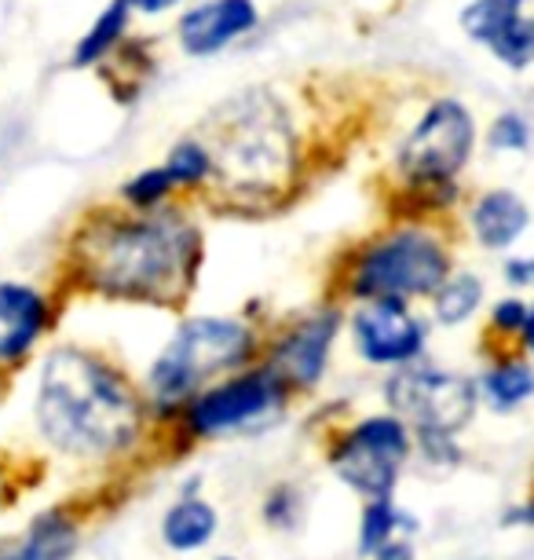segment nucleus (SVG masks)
<instances>
[{"mask_svg":"<svg viewBox=\"0 0 534 560\" xmlns=\"http://www.w3.org/2000/svg\"><path fill=\"white\" fill-rule=\"evenodd\" d=\"M520 341H523V348H527V355H534V304L527 308V323H523Z\"/></svg>","mask_w":534,"mask_h":560,"instance_id":"nucleus-29","label":"nucleus"},{"mask_svg":"<svg viewBox=\"0 0 534 560\" xmlns=\"http://www.w3.org/2000/svg\"><path fill=\"white\" fill-rule=\"evenodd\" d=\"M180 195L169 176L165 165H146L140 168L135 176H129L124 184L118 187V202L129 206V209H158V206H169L173 198Z\"/></svg>","mask_w":534,"mask_h":560,"instance_id":"nucleus-24","label":"nucleus"},{"mask_svg":"<svg viewBox=\"0 0 534 560\" xmlns=\"http://www.w3.org/2000/svg\"><path fill=\"white\" fill-rule=\"evenodd\" d=\"M527 301L520 298H506L490 308V330L501 334V337H520L523 334V323H527Z\"/></svg>","mask_w":534,"mask_h":560,"instance_id":"nucleus-26","label":"nucleus"},{"mask_svg":"<svg viewBox=\"0 0 534 560\" xmlns=\"http://www.w3.org/2000/svg\"><path fill=\"white\" fill-rule=\"evenodd\" d=\"M260 26L257 0H198L176 19V40L183 56L209 59L219 56Z\"/></svg>","mask_w":534,"mask_h":560,"instance_id":"nucleus-12","label":"nucleus"},{"mask_svg":"<svg viewBox=\"0 0 534 560\" xmlns=\"http://www.w3.org/2000/svg\"><path fill=\"white\" fill-rule=\"evenodd\" d=\"M352 337L370 366H411L425 352V323L406 301H363L352 315Z\"/></svg>","mask_w":534,"mask_h":560,"instance_id":"nucleus-11","label":"nucleus"},{"mask_svg":"<svg viewBox=\"0 0 534 560\" xmlns=\"http://www.w3.org/2000/svg\"><path fill=\"white\" fill-rule=\"evenodd\" d=\"M213 154L209 198L235 217H264L286 206L304 176V136L275 89L227 96L198 132Z\"/></svg>","mask_w":534,"mask_h":560,"instance_id":"nucleus-2","label":"nucleus"},{"mask_svg":"<svg viewBox=\"0 0 534 560\" xmlns=\"http://www.w3.org/2000/svg\"><path fill=\"white\" fill-rule=\"evenodd\" d=\"M506 282H512V287H534V257L506 260Z\"/></svg>","mask_w":534,"mask_h":560,"instance_id":"nucleus-27","label":"nucleus"},{"mask_svg":"<svg viewBox=\"0 0 534 560\" xmlns=\"http://www.w3.org/2000/svg\"><path fill=\"white\" fill-rule=\"evenodd\" d=\"M224 560H232V557H224Z\"/></svg>","mask_w":534,"mask_h":560,"instance_id":"nucleus-30","label":"nucleus"},{"mask_svg":"<svg viewBox=\"0 0 534 560\" xmlns=\"http://www.w3.org/2000/svg\"><path fill=\"white\" fill-rule=\"evenodd\" d=\"M78 546V527L62 513H45L23 535L0 546V560H67Z\"/></svg>","mask_w":534,"mask_h":560,"instance_id":"nucleus-16","label":"nucleus"},{"mask_svg":"<svg viewBox=\"0 0 534 560\" xmlns=\"http://www.w3.org/2000/svg\"><path fill=\"white\" fill-rule=\"evenodd\" d=\"M476 118L458 96H436L395 147L400 187L458 184L476 151Z\"/></svg>","mask_w":534,"mask_h":560,"instance_id":"nucleus-6","label":"nucleus"},{"mask_svg":"<svg viewBox=\"0 0 534 560\" xmlns=\"http://www.w3.org/2000/svg\"><path fill=\"white\" fill-rule=\"evenodd\" d=\"M56 308L34 282L0 279V370L23 366L51 330Z\"/></svg>","mask_w":534,"mask_h":560,"instance_id":"nucleus-14","label":"nucleus"},{"mask_svg":"<svg viewBox=\"0 0 534 560\" xmlns=\"http://www.w3.org/2000/svg\"><path fill=\"white\" fill-rule=\"evenodd\" d=\"M216 532V513L202 499H183L165 513L162 535L173 549H198Z\"/></svg>","mask_w":534,"mask_h":560,"instance_id":"nucleus-22","label":"nucleus"},{"mask_svg":"<svg viewBox=\"0 0 534 560\" xmlns=\"http://www.w3.org/2000/svg\"><path fill=\"white\" fill-rule=\"evenodd\" d=\"M257 355V334L238 319L198 315L162 348L146 374V393L158 410H183L219 374L242 370Z\"/></svg>","mask_w":534,"mask_h":560,"instance_id":"nucleus-5","label":"nucleus"},{"mask_svg":"<svg viewBox=\"0 0 534 560\" xmlns=\"http://www.w3.org/2000/svg\"><path fill=\"white\" fill-rule=\"evenodd\" d=\"M484 304V282L473 271H450L443 287L432 293V315L443 326H462Z\"/></svg>","mask_w":534,"mask_h":560,"instance_id":"nucleus-21","label":"nucleus"},{"mask_svg":"<svg viewBox=\"0 0 534 560\" xmlns=\"http://www.w3.org/2000/svg\"><path fill=\"white\" fill-rule=\"evenodd\" d=\"M487 147L495 154H523L534 143V125L527 114L520 110H501L495 121L487 125Z\"/></svg>","mask_w":534,"mask_h":560,"instance_id":"nucleus-25","label":"nucleus"},{"mask_svg":"<svg viewBox=\"0 0 534 560\" xmlns=\"http://www.w3.org/2000/svg\"><path fill=\"white\" fill-rule=\"evenodd\" d=\"M341 330V312L337 308H319L304 315L297 326H289L278 337V345L271 348V370L286 382V388H311L319 385V377L327 374L330 348L337 341Z\"/></svg>","mask_w":534,"mask_h":560,"instance_id":"nucleus-13","label":"nucleus"},{"mask_svg":"<svg viewBox=\"0 0 534 560\" xmlns=\"http://www.w3.org/2000/svg\"><path fill=\"white\" fill-rule=\"evenodd\" d=\"M406 458H411V429L403 425V418L381 415L344 432L330 454V465L348 488L370 499H389Z\"/></svg>","mask_w":534,"mask_h":560,"instance_id":"nucleus-9","label":"nucleus"},{"mask_svg":"<svg viewBox=\"0 0 534 560\" xmlns=\"http://www.w3.org/2000/svg\"><path fill=\"white\" fill-rule=\"evenodd\" d=\"M99 70H103V78H107V84H110L114 100L132 103L135 96H140L143 81L151 78V70H154L146 37H124L121 45L99 62Z\"/></svg>","mask_w":534,"mask_h":560,"instance_id":"nucleus-19","label":"nucleus"},{"mask_svg":"<svg viewBox=\"0 0 534 560\" xmlns=\"http://www.w3.org/2000/svg\"><path fill=\"white\" fill-rule=\"evenodd\" d=\"M389 404L400 418L414 421L417 436L432 454L450 447V436L476 415V385L462 374L439 366H400L389 382Z\"/></svg>","mask_w":534,"mask_h":560,"instance_id":"nucleus-7","label":"nucleus"},{"mask_svg":"<svg viewBox=\"0 0 534 560\" xmlns=\"http://www.w3.org/2000/svg\"><path fill=\"white\" fill-rule=\"evenodd\" d=\"M162 165L169 168L180 195L209 191V184H213V154H209L202 136H183V140H176Z\"/></svg>","mask_w":534,"mask_h":560,"instance_id":"nucleus-20","label":"nucleus"},{"mask_svg":"<svg viewBox=\"0 0 534 560\" xmlns=\"http://www.w3.org/2000/svg\"><path fill=\"white\" fill-rule=\"evenodd\" d=\"M468 231L487 253H506L527 235L531 206L512 187H490L468 206Z\"/></svg>","mask_w":534,"mask_h":560,"instance_id":"nucleus-15","label":"nucleus"},{"mask_svg":"<svg viewBox=\"0 0 534 560\" xmlns=\"http://www.w3.org/2000/svg\"><path fill=\"white\" fill-rule=\"evenodd\" d=\"M37 429L73 458H110L143 432V396L107 355L81 345L51 348L37 374Z\"/></svg>","mask_w":534,"mask_h":560,"instance_id":"nucleus-3","label":"nucleus"},{"mask_svg":"<svg viewBox=\"0 0 534 560\" xmlns=\"http://www.w3.org/2000/svg\"><path fill=\"white\" fill-rule=\"evenodd\" d=\"M132 8L129 0H110L103 12L92 19V26L73 40V51H70V67L73 70H96L103 59L110 56L114 48L129 37L132 30Z\"/></svg>","mask_w":534,"mask_h":560,"instance_id":"nucleus-17","label":"nucleus"},{"mask_svg":"<svg viewBox=\"0 0 534 560\" xmlns=\"http://www.w3.org/2000/svg\"><path fill=\"white\" fill-rule=\"evenodd\" d=\"M458 23L506 70L523 73L534 67V0H468Z\"/></svg>","mask_w":534,"mask_h":560,"instance_id":"nucleus-10","label":"nucleus"},{"mask_svg":"<svg viewBox=\"0 0 534 560\" xmlns=\"http://www.w3.org/2000/svg\"><path fill=\"white\" fill-rule=\"evenodd\" d=\"M202 268V231L183 206H96L67 238V275L107 301L180 308Z\"/></svg>","mask_w":534,"mask_h":560,"instance_id":"nucleus-1","label":"nucleus"},{"mask_svg":"<svg viewBox=\"0 0 534 560\" xmlns=\"http://www.w3.org/2000/svg\"><path fill=\"white\" fill-rule=\"evenodd\" d=\"M289 388L271 366L242 370L219 385L202 388L183 407V421L194 436H227V432L271 425L286 407Z\"/></svg>","mask_w":534,"mask_h":560,"instance_id":"nucleus-8","label":"nucleus"},{"mask_svg":"<svg viewBox=\"0 0 534 560\" xmlns=\"http://www.w3.org/2000/svg\"><path fill=\"white\" fill-rule=\"evenodd\" d=\"M183 0H129V8L135 15H146V19H158L165 12H173V8H180Z\"/></svg>","mask_w":534,"mask_h":560,"instance_id":"nucleus-28","label":"nucleus"},{"mask_svg":"<svg viewBox=\"0 0 534 560\" xmlns=\"http://www.w3.org/2000/svg\"><path fill=\"white\" fill-rule=\"evenodd\" d=\"M454 271L450 246L428 220H406L381 231L355 253L344 271V290L355 301L432 298Z\"/></svg>","mask_w":534,"mask_h":560,"instance_id":"nucleus-4","label":"nucleus"},{"mask_svg":"<svg viewBox=\"0 0 534 560\" xmlns=\"http://www.w3.org/2000/svg\"><path fill=\"white\" fill-rule=\"evenodd\" d=\"M411 532H414L411 516H403L395 505L377 499L370 510H366V521H363V549L377 557L392 553V549H406V535Z\"/></svg>","mask_w":534,"mask_h":560,"instance_id":"nucleus-23","label":"nucleus"},{"mask_svg":"<svg viewBox=\"0 0 534 560\" xmlns=\"http://www.w3.org/2000/svg\"><path fill=\"white\" fill-rule=\"evenodd\" d=\"M476 396L484 399L490 410H498V415L517 410L520 404H527L534 396V366L527 359H517V355L498 359V363L479 377Z\"/></svg>","mask_w":534,"mask_h":560,"instance_id":"nucleus-18","label":"nucleus"}]
</instances>
